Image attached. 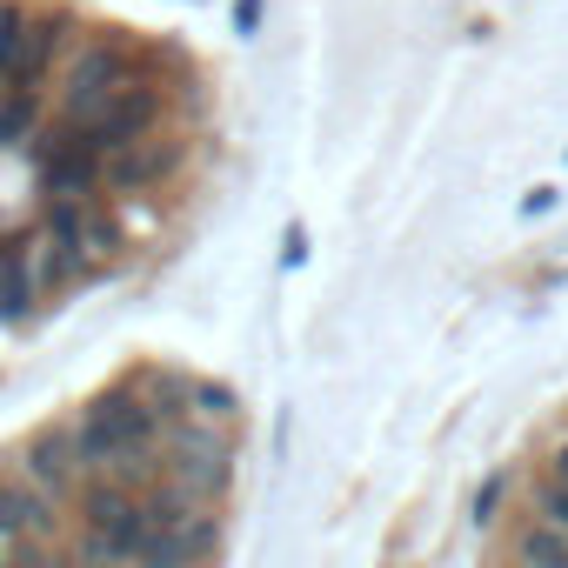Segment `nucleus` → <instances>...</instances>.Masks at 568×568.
Returning <instances> with one entry per match:
<instances>
[{
	"label": "nucleus",
	"mask_w": 568,
	"mask_h": 568,
	"mask_svg": "<svg viewBox=\"0 0 568 568\" xmlns=\"http://www.w3.org/2000/svg\"><path fill=\"white\" fill-rule=\"evenodd\" d=\"M134 74H141V68H134V54H128L121 41H81V48H68L61 74H54V108H61V121H94Z\"/></svg>",
	"instance_id": "obj_3"
},
{
	"label": "nucleus",
	"mask_w": 568,
	"mask_h": 568,
	"mask_svg": "<svg viewBox=\"0 0 568 568\" xmlns=\"http://www.w3.org/2000/svg\"><path fill=\"white\" fill-rule=\"evenodd\" d=\"M161 468L174 475V481H187L207 508L227 495V481H234V442H227V422H214V415H181V422H168V442H161Z\"/></svg>",
	"instance_id": "obj_2"
},
{
	"label": "nucleus",
	"mask_w": 568,
	"mask_h": 568,
	"mask_svg": "<svg viewBox=\"0 0 568 568\" xmlns=\"http://www.w3.org/2000/svg\"><path fill=\"white\" fill-rule=\"evenodd\" d=\"M181 141L168 134V128H148V134H134V141H121L114 154H101V181L114 187V194H148V187H161L174 168H181Z\"/></svg>",
	"instance_id": "obj_6"
},
{
	"label": "nucleus",
	"mask_w": 568,
	"mask_h": 568,
	"mask_svg": "<svg viewBox=\"0 0 568 568\" xmlns=\"http://www.w3.org/2000/svg\"><path fill=\"white\" fill-rule=\"evenodd\" d=\"M0 267H8V247H0Z\"/></svg>",
	"instance_id": "obj_15"
},
{
	"label": "nucleus",
	"mask_w": 568,
	"mask_h": 568,
	"mask_svg": "<svg viewBox=\"0 0 568 568\" xmlns=\"http://www.w3.org/2000/svg\"><path fill=\"white\" fill-rule=\"evenodd\" d=\"M508 548H515V555H528V561H561V555H568V521L541 515V521H535V528H521Z\"/></svg>",
	"instance_id": "obj_11"
},
{
	"label": "nucleus",
	"mask_w": 568,
	"mask_h": 568,
	"mask_svg": "<svg viewBox=\"0 0 568 568\" xmlns=\"http://www.w3.org/2000/svg\"><path fill=\"white\" fill-rule=\"evenodd\" d=\"M74 521H81V528H141V521H148V488H134V481L94 468V475H81V488H74Z\"/></svg>",
	"instance_id": "obj_8"
},
{
	"label": "nucleus",
	"mask_w": 568,
	"mask_h": 568,
	"mask_svg": "<svg viewBox=\"0 0 568 568\" xmlns=\"http://www.w3.org/2000/svg\"><path fill=\"white\" fill-rule=\"evenodd\" d=\"M535 501H541V515L568 521V442L541 462V488H535Z\"/></svg>",
	"instance_id": "obj_12"
},
{
	"label": "nucleus",
	"mask_w": 568,
	"mask_h": 568,
	"mask_svg": "<svg viewBox=\"0 0 568 568\" xmlns=\"http://www.w3.org/2000/svg\"><path fill=\"white\" fill-rule=\"evenodd\" d=\"M61 61H68V21H61V14H28L8 81H14V88H48V81L61 74Z\"/></svg>",
	"instance_id": "obj_9"
},
{
	"label": "nucleus",
	"mask_w": 568,
	"mask_h": 568,
	"mask_svg": "<svg viewBox=\"0 0 568 568\" xmlns=\"http://www.w3.org/2000/svg\"><path fill=\"white\" fill-rule=\"evenodd\" d=\"M8 555H14V541H8V535H0V561H8Z\"/></svg>",
	"instance_id": "obj_14"
},
{
	"label": "nucleus",
	"mask_w": 568,
	"mask_h": 568,
	"mask_svg": "<svg viewBox=\"0 0 568 568\" xmlns=\"http://www.w3.org/2000/svg\"><path fill=\"white\" fill-rule=\"evenodd\" d=\"M54 521H61V501L48 488H34L21 468L0 475V535L14 541V555H61Z\"/></svg>",
	"instance_id": "obj_5"
},
{
	"label": "nucleus",
	"mask_w": 568,
	"mask_h": 568,
	"mask_svg": "<svg viewBox=\"0 0 568 568\" xmlns=\"http://www.w3.org/2000/svg\"><path fill=\"white\" fill-rule=\"evenodd\" d=\"M74 442H81L88 475H94V468L128 462V455H154V448L168 442V415L128 382V388H114V395H101V402H88V408L74 415Z\"/></svg>",
	"instance_id": "obj_1"
},
{
	"label": "nucleus",
	"mask_w": 568,
	"mask_h": 568,
	"mask_svg": "<svg viewBox=\"0 0 568 568\" xmlns=\"http://www.w3.org/2000/svg\"><path fill=\"white\" fill-rule=\"evenodd\" d=\"M41 295H48V281H41L34 241L28 247H8V267H0V322H21Z\"/></svg>",
	"instance_id": "obj_10"
},
{
	"label": "nucleus",
	"mask_w": 568,
	"mask_h": 568,
	"mask_svg": "<svg viewBox=\"0 0 568 568\" xmlns=\"http://www.w3.org/2000/svg\"><path fill=\"white\" fill-rule=\"evenodd\" d=\"M14 468L68 508V501H74V488H81V475H88V455H81V442H74V422H54V428L28 435V448L14 455Z\"/></svg>",
	"instance_id": "obj_7"
},
{
	"label": "nucleus",
	"mask_w": 568,
	"mask_h": 568,
	"mask_svg": "<svg viewBox=\"0 0 568 568\" xmlns=\"http://www.w3.org/2000/svg\"><path fill=\"white\" fill-rule=\"evenodd\" d=\"M48 234L94 274L121 254V221L101 194H48Z\"/></svg>",
	"instance_id": "obj_4"
},
{
	"label": "nucleus",
	"mask_w": 568,
	"mask_h": 568,
	"mask_svg": "<svg viewBox=\"0 0 568 568\" xmlns=\"http://www.w3.org/2000/svg\"><path fill=\"white\" fill-rule=\"evenodd\" d=\"M21 28H28V14H21V8H8V0H0V81H8V68H14Z\"/></svg>",
	"instance_id": "obj_13"
}]
</instances>
